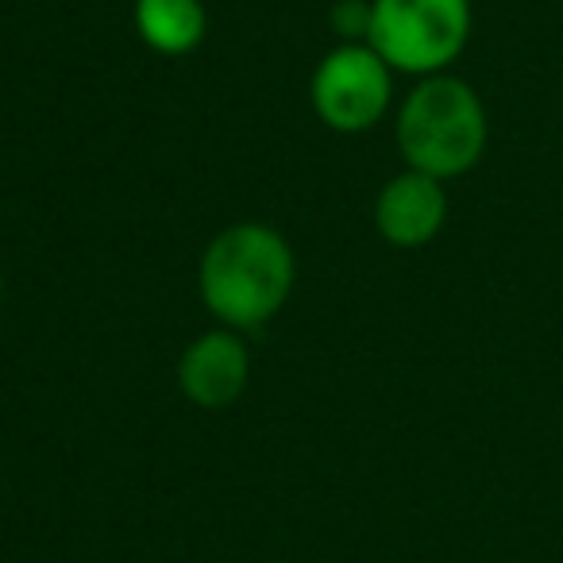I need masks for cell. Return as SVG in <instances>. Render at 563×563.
Returning <instances> with one entry per match:
<instances>
[{
  "mask_svg": "<svg viewBox=\"0 0 563 563\" xmlns=\"http://www.w3.org/2000/svg\"><path fill=\"white\" fill-rule=\"evenodd\" d=\"M290 243L266 224H235L201 258V298L232 329H258L290 298Z\"/></svg>",
  "mask_w": 563,
  "mask_h": 563,
  "instance_id": "6da1fadb",
  "label": "cell"
},
{
  "mask_svg": "<svg viewBox=\"0 0 563 563\" xmlns=\"http://www.w3.org/2000/svg\"><path fill=\"white\" fill-rule=\"evenodd\" d=\"M398 147L409 170L437 181L467 174L486 147V112L478 93L467 81L432 74L401 104Z\"/></svg>",
  "mask_w": 563,
  "mask_h": 563,
  "instance_id": "7a4b0ae2",
  "label": "cell"
},
{
  "mask_svg": "<svg viewBox=\"0 0 563 563\" xmlns=\"http://www.w3.org/2000/svg\"><path fill=\"white\" fill-rule=\"evenodd\" d=\"M471 35L467 0H371V47L390 70L437 74Z\"/></svg>",
  "mask_w": 563,
  "mask_h": 563,
  "instance_id": "3957f363",
  "label": "cell"
},
{
  "mask_svg": "<svg viewBox=\"0 0 563 563\" xmlns=\"http://www.w3.org/2000/svg\"><path fill=\"white\" fill-rule=\"evenodd\" d=\"M317 117L336 132H367L390 104V66L375 47H336L313 74Z\"/></svg>",
  "mask_w": 563,
  "mask_h": 563,
  "instance_id": "277c9868",
  "label": "cell"
},
{
  "mask_svg": "<svg viewBox=\"0 0 563 563\" xmlns=\"http://www.w3.org/2000/svg\"><path fill=\"white\" fill-rule=\"evenodd\" d=\"M448 197L437 178L421 170L398 174L386 181L375 205V224L394 247H421L444 228Z\"/></svg>",
  "mask_w": 563,
  "mask_h": 563,
  "instance_id": "5b68a950",
  "label": "cell"
},
{
  "mask_svg": "<svg viewBox=\"0 0 563 563\" xmlns=\"http://www.w3.org/2000/svg\"><path fill=\"white\" fill-rule=\"evenodd\" d=\"M178 383L194 406H232L247 386V347L228 332H209V336L194 340L178 363Z\"/></svg>",
  "mask_w": 563,
  "mask_h": 563,
  "instance_id": "8992f818",
  "label": "cell"
},
{
  "mask_svg": "<svg viewBox=\"0 0 563 563\" xmlns=\"http://www.w3.org/2000/svg\"><path fill=\"white\" fill-rule=\"evenodd\" d=\"M205 4L201 0H140L135 27L143 43L158 55H189L205 40Z\"/></svg>",
  "mask_w": 563,
  "mask_h": 563,
  "instance_id": "52a82bcc",
  "label": "cell"
},
{
  "mask_svg": "<svg viewBox=\"0 0 563 563\" xmlns=\"http://www.w3.org/2000/svg\"><path fill=\"white\" fill-rule=\"evenodd\" d=\"M336 27L344 35H352V40H360V35L371 32V4H363V0H344L336 9Z\"/></svg>",
  "mask_w": 563,
  "mask_h": 563,
  "instance_id": "ba28073f",
  "label": "cell"
}]
</instances>
